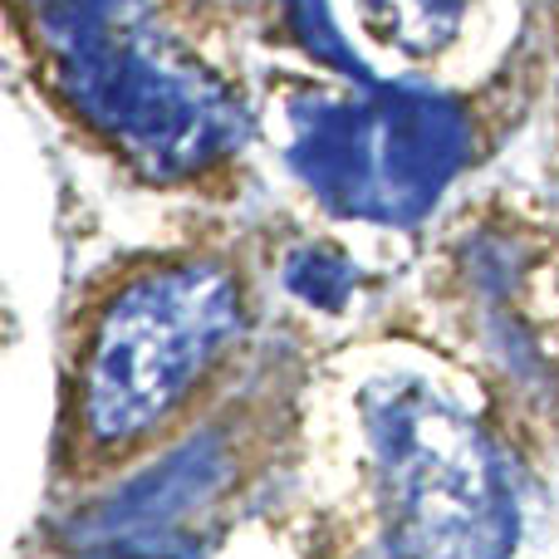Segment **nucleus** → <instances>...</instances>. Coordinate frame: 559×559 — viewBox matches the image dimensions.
Instances as JSON below:
<instances>
[{"label": "nucleus", "instance_id": "nucleus-1", "mask_svg": "<svg viewBox=\"0 0 559 559\" xmlns=\"http://www.w3.org/2000/svg\"><path fill=\"white\" fill-rule=\"evenodd\" d=\"M388 540L397 559H506L515 545V496L486 432L423 383L368 393Z\"/></svg>", "mask_w": 559, "mask_h": 559}, {"label": "nucleus", "instance_id": "nucleus-2", "mask_svg": "<svg viewBox=\"0 0 559 559\" xmlns=\"http://www.w3.org/2000/svg\"><path fill=\"white\" fill-rule=\"evenodd\" d=\"M236 319V285L216 265H173L133 285L108 309L88 358V432L98 442H118L167 417V407L231 338Z\"/></svg>", "mask_w": 559, "mask_h": 559}, {"label": "nucleus", "instance_id": "nucleus-3", "mask_svg": "<svg viewBox=\"0 0 559 559\" xmlns=\"http://www.w3.org/2000/svg\"><path fill=\"white\" fill-rule=\"evenodd\" d=\"M74 94L114 138L157 163H202L226 143V98L202 69L167 59L143 20H123L114 0H69L49 20Z\"/></svg>", "mask_w": 559, "mask_h": 559}, {"label": "nucleus", "instance_id": "nucleus-4", "mask_svg": "<svg viewBox=\"0 0 559 559\" xmlns=\"http://www.w3.org/2000/svg\"><path fill=\"white\" fill-rule=\"evenodd\" d=\"M456 114L437 104H403L383 98L373 108L338 114L329 108L299 138V163L309 182H319L348 212L393 216L417 212L447 182L456 163Z\"/></svg>", "mask_w": 559, "mask_h": 559}, {"label": "nucleus", "instance_id": "nucleus-5", "mask_svg": "<svg viewBox=\"0 0 559 559\" xmlns=\"http://www.w3.org/2000/svg\"><path fill=\"white\" fill-rule=\"evenodd\" d=\"M472 0H358L364 29L383 49L407 59H432L462 35Z\"/></svg>", "mask_w": 559, "mask_h": 559}, {"label": "nucleus", "instance_id": "nucleus-6", "mask_svg": "<svg viewBox=\"0 0 559 559\" xmlns=\"http://www.w3.org/2000/svg\"><path fill=\"white\" fill-rule=\"evenodd\" d=\"M289 285H295L305 299H314V305L334 309V305H344L348 285H354V271H348L334 251H305L295 265H289Z\"/></svg>", "mask_w": 559, "mask_h": 559}]
</instances>
